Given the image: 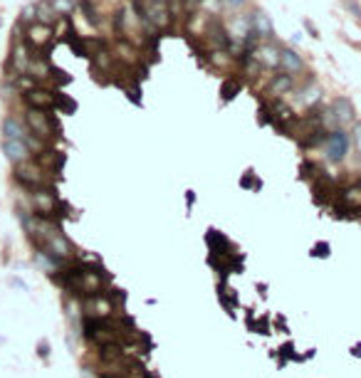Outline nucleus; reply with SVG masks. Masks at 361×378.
Listing matches in <instances>:
<instances>
[{"label": "nucleus", "instance_id": "412c9836", "mask_svg": "<svg viewBox=\"0 0 361 378\" xmlns=\"http://www.w3.org/2000/svg\"><path fill=\"white\" fill-rule=\"evenodd\" d=\"M220 10H228V13H238L240 8L247 5V0H218Z\"/></svg>", "mask_w": 361, "mask_h": 378}, {"label": "nucleus", "instance_id": "4468645a", "mask_svg": "<svg viewBox=\"0 0 361 378\" xmlns=\"http://www.w3.org/2000/svg\"><path fill=\"white\" fill-rule=\"evenodd\" d=\"M240 89H242L240 79H235V77H225V79H223V84H220V99H223V102H233V99L240 94Z\"/></svg>", "mask_w": 361, "mask_h": 378}, {"label": "nucleus", "instance_id": "f257e3e1", "mask_svg": "<svg viewBox=\"0 0 361 378\" xmlns=\"http://www.w3.org/2000/svg\"><path fill=\"white\" fill-rule=\"evenodd\" d=\"M25 126L35 139H40L42 144H55L60 141L62 129L60 119L52 112H42V109H28L25 112Z\"/></svg>", "mask_w": 361, "mask_h": 378}, {"label": "nucleus", "instance_id": "f3484780", "mask_svg": "<svg viewBox=\"0 0 361 378\" xmlns=\"http://www.w3.org/2000/svg\"><path fill=\"white\" fill-rule=\"evenodd\" d=\"M55 109H60L62 114H74V112H77V102H74V99H69L67 94H57V99H55Z\"/></svg>", "mask_w": 361, "mask_h": 378}, {"label": "nucleus", "instance_id": "9d476101", "mask_svg": "<svg viewBox=\"0 0 361 378\" xmlns=\"http://www.w3.org/2000/svg\"><path fill=\"white\" fill-rule=\"evenodd\" d=\"M331 112H334V117L339 121V126L351 124V121H354V114H356L351 99H346V97H336V99L331 102Z\"/></svg>", "mask_w": 361, "mask_h": 378}, {"label": "nucleus", "instance_id": "39448f33", "mask_svg": "<svg viewBox=\"0 0 361 378\" xmlns=\"http://www.w3.org/2000/svg\"><path fill=\"white\" fill-rule=\"evenodd\" d=\"M312 191H314V201L322 205L334 203L336 196H339V185H336V180H334L329 173L317 175V178L312 180Z\"/></svg>", "mask_w": 361, "mask_h": 378}, {"label": "nucleus", "instance_id": "7ed1b4c3", "mask_svg": "<svg viewBox=\"0 0 361 378\" xmlns=\"http://www.w3.org/2000/svg\"><path fill=\"white\" fill-rule=\"evenodd\" d=\"M349 146H351V136L344 131V129H336L331 131L324 141V148H327V158L331 163H341L349 153Z\"/></svg>", "mask_w": 361, "mask_h": 378}, {"label": "nucleus", "instance_id": "393cba45", "mask_svg": "<svg viewBox=\"0 0 361 378\" xmlns=\"http://www.w3.org/2000/svg\"><path fill=\"white\" fill-rule=\"evenodd\" d=\"M351 141L356 144V148H361V121L354 126V136H351Z\"/></svg>", "mask_w": 361, "mask_h": 378}, {"label": "nucleus", "instance_id": "ddd939ff", "mask_svg": "<svg viewBox=\"0 0 361 378\" xmlns=\"http://www.w3.org/2000/svg\"><path fill=\"white\" fill-rule=\"evenodd\" d=\"M35 8H37V23L40 25L52 28L55 23H60V15L55 13V8L50 5V0H40V3H35Z\"/></svg>", "mask_w": 361, "mask_h": 378}, {"label": "nucleus", "instance_id": "2eb2a0df", "mask_svg": "<svg viewBox=\"0 0 361 378\" xmlns=\"http://www.w3.org/2000/svg\"><path fill=\"white\" fill-rule=\"evenodd\" d=\"M319 173H324L322 171V166L317 163V161H309V158H304L300 163V175L302 178H307V180H314Z\"/></svg>", "mask_w": 361, "mask_h": 378}, {"label": "nucleus", "instance_id": "b1692460", "mask_svg": "<svg viewBox=\"0 0 361 378\" xmlns=\"http://www.w3.org/2000/svg\"><path fill=\"white\" fill-rule=\"evenodd\" d=\"M344 8H346V10H349V13H351V15H354V18L361 23V5H359V0H344Z\"/></svg>", "mask_w": 361, "mask_h": 378}, {"label": "nucleus", "instance_id": "9b49d317", "mask_svg": "<svg viewBox=\"0 0 361 378\" xmlns=\"http://www.w3.org/2000/svg\"><path fill=\"white\" fill-rule=\"evenodd\" d=\"M3 151L5 156L18 166L23 161H30V148L25 146V141H10V139H3Z\"/></svg>", "mask_w": 361, "mask_h": 378}, {"label": "nucleus", "instance_id": "dca6fc26", "mask_svg": "<svg viewBox=\"0 0 361 378\" xmlns=\"http://www.w3.org/2000/svg\"><path fill=\"white\" fill-rule=\"evenodd\" d=\"M77 5H79V10H82V15L87 18V23L97 28V25H99V10L94 8V3H92V0H79Z\"/></svg>", "mask_w": 361, "mask_h": 378}, {"label": "nucleus", "instance_id": "aec40b11", "mask_svg": "<svg viewBox=\"0 0 361 378\" xmlns=\"http://www.w3.org/2000/svg\"><path fill=\"white\" fill-rule=\"evenodd\" d=\"M124 91L131 104H141V84H124Z\"/></svg>", "mask_w": 361, "mask_h": 378}, {"label": "nucleus", "instance_id": "f03ea898", "mask_svg": "<svg viewBox=\"0 0 361 378\" xmlns=\"http://www.w3.org/2000/svg\"><path fill=\"white\" fill-rule=\"evenodd\" d=\"M47 171L37 163V161H23V163H18L15 166V180L18 183H23L28 191H37V188H45V183H47Z\"/></svg>", "mask_w": 361, "mask_h": 378}, {"label": "nucleus", "instance_id": "423d86ee", "mask_svg": "<svg viewBox=\"0 0 361 378\" xmlns=\"http://www.w3.org/2000/svg\"><path fill=\"white\" fill-rule=\"evenodd\" d=\"M247 20H250V30L262 40V42H275V25H272L270 15L265 10H250L247 13Z\"/></svg>", "mask_w": 361, "mask_h": 378}, {"label": "nucleus", "instance_id": "6e6552de", "mask_svg": "<svg viewBox=\"0 0 361 378\" xmlns=\"http://www.w3.org/2000/svg\"><path fill=\"white\" fill-rule=\"evenodd\" d=\"M292 87H295V77H292V74H285V72H282V74H275L270 82H267L265 91H262V94H265L262 99H275V97H280V94H287Z\"/></svg>", "mask_w": 361, "mask_h": 378}, {"label": "nucleus", "instance_id": "5701e85b", "mask_svg": "<svg viewBox=\"0 0 361 378\" xmlns=\"http://www.w3.org/2000/svg\"><path fill=\"white\" fill-rule=\"evenodd\" d=\"M240 185L242 188H260L262 183H260V178L252 173V171H245V175L240 178Z\"/></svg>", "mask_w": 361, "mask_h": 378}, {"label": "nucleus", "instance_id": "4be33fe9", "mask_svg": "<svg viewBox=\"0 0 361 378\" xmlns=\"http://www.w3.org/2000/svg\"><path fill=\"white\" fill-rule=\"evenodd\" d=\"M218 297H220V302L225 304V309H235V294L230 287H223V290L218 292Z\"/></svg>", "mask_w": 361, "mask_h": 378}, {"label": "nucleus", "instance_id": "0eeeda50", "mask_svg": "<svg viewBox=\"0 0 361 378\" xmlns=\"http://www.w3.org/2000/svg\"><path fill=\"white\" fill-rule=\"evenodd\" d=\"M280 50H282V47H277V42H260V45L252 50V55H255V59H257L262 67L277 69V67H280Z\"/></svg>", "mask_w": 361, "mask_h": 378}, {"label": "nucleus", "instance_id": "1a4fd4ad", "mask_svg": "<svg viewBox=\"0 0 361 378\" xmlns=\"http://www.w3.org/2000/svg\"><path fill=\"white\" fill-rule=\"evenodd\" d=\"M277 69L295 77L300 69H304V62H302V57L292 47H282V50H280V67H277Z\"/></svg>", "mask_w": 361, "mask_h": 378}, {"label": "nucleus", "instance_id": "20e7f679", "mask_svg": "<svg viewBox=\"0 0 361 378\" xmlns=\"http://www.w3.org/2000/svg\"><path fill=\"white\" fill-rule=\"evenodd\" d=\"M55 99H57V94L47 87H30L23 91V102H25L28 109L52 112V109H55Z\"/></svg>", "mask_w": 361, "mask_h": 378}, {"label": "nucleus", "instance_id": "f8f14e48", "mask_svg": "<svg viewBox=\"0 0 361 378\" xmlns=\"http://www.w3.org/2000/svg\"><path fill=\"white\" fill-rule=\"evenodd\" d=\"M30 131L23 126V121H18V119L8 117L3 121V136L5 139H10V141H25V136H28Z\"/></svg>", "mask_w": 361, "mask_h": 378}, {"label": "nucleus", "instance_id": "a878e982", "mask_svg": "<svg viewBox=\"0 0 361 378\" xmlns=\"http://www.w3.org/2000/svg\"><path fill=\"white\" fill-rule=\"evenodd\" d=\"M304 28L309 30V35H312V37H319V30L312 25V20H304Z\"/></svg>", "mask_w": 361, "mask_h": 378}, {"label": "nucleus", "instance_id": "a211bd4d", "mask_svg": "<svg viewBox=\"0 0 361 378\" xmlns=\"http://www.w3.org/2000/svg\"><path fill=\"white\" fill-rule=\"evenodd\" d=\"M50 5L55 8V13H57L60 18L69 15V13L77 8V3H74V0H50Z\"/></svg>", "mask_w": 361, "mask_h": 378}, {"label": "nucleus", "instance_id": "6ab92c4d", "mask_svg": "<svg viewBox=\"0 0 361 378\" xmlns=\"http://www.w3.org/2000/svg\"><path fill=\"white\" fill-rule=\"evenodd\" d=\"M20 23H23V25H35V23H37V8H35V3H30V5L23 8Z\"/></svg>", "mask_w": 361, "mask_h": 378}]
</instances>
